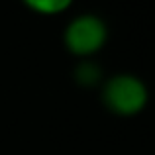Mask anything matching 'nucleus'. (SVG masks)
Here are the masks:
<instances>
[{
	"instance_id": "obj_2",
	"label": "nucleus",
	"mask_w": 155,
	"mask_h": 155,
	"mask_svg": "<svg viewBox=\"0 0 155 155\" xmlns=\"http://www.w3.org/2000/svg\"><path fill=\"white\" fill-rule=\"evenodd\" d=\"M108 41V24L98 14L84 12L69 20L63 30V45L79 59H92Z\"/></svg>"
},
{
	"instance_id": "obj_1",
	"label": "nucleus",
	"mask_w": 155,
	"mask_h": 155,
	"mask_svg": "<svg viewBox=\"0 0 155 155\" xmlns=\"http://www.w3.org/2000/svg\"><path fill=\"white\" fill-rule=\"evenodd\" d=\"M100 100L114 116L132 118L145 110L149 91L145 83L132 73H116L100 84Z\"/></svg>"
},
{
	"instance_id": "obj_4",
	"label": "nucleus",
	"mask_w": 155,
	"mask_h": 155,
	"mask_svg": "<svg viewBox=\"0 0 155 155\" xmlns=\"http://www.w3.org/2000/svg\"><path fill=\"white\" fill-rule=\"evenodd\" d=\"M24 6L30 8L35 14H43V16H55L65 12L67 8H71V4L75 0H22Z\"/></svg>"
},
{
	"instance_id": "obj_3",
	"label": "nucleus",
	"mask_w": 155,
	"mask_h": 155,
	"mask_svg": "<svg viewBox=\"0 0 155 155\" xmlns=\"http://www.w3.org/2000/svg\"><path fill=\"white\" fill-rule=\"evenodd\" d=\"M75 83L83 88H92V87H100L104 83V71L96 61L92 59H81V63L75 67L73 71Z\"/></svg>"
}]
</instances>
